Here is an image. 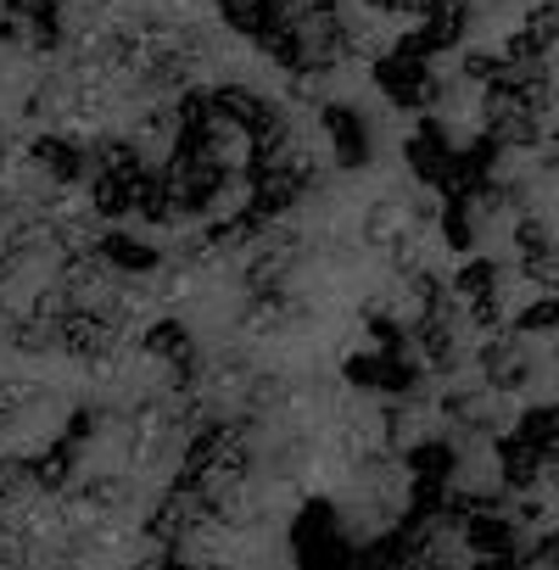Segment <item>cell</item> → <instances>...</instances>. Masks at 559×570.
<instances>
[{
    "label": "cell",
    "mask_w": 559,
    "mask_h": 570,
    "mask_svg": "<svg viewBox=\"0 0 559 570\" xmlns=\"http://www.w3.org/2000/svg\"><path fill=\"white\" fill-rule=\"evenodd\" d=\"M218 18H224L235 35L257 40V35L280 18V0H218Z\"/></svg>",
    "instance_id": "1"
}]
</instances>
